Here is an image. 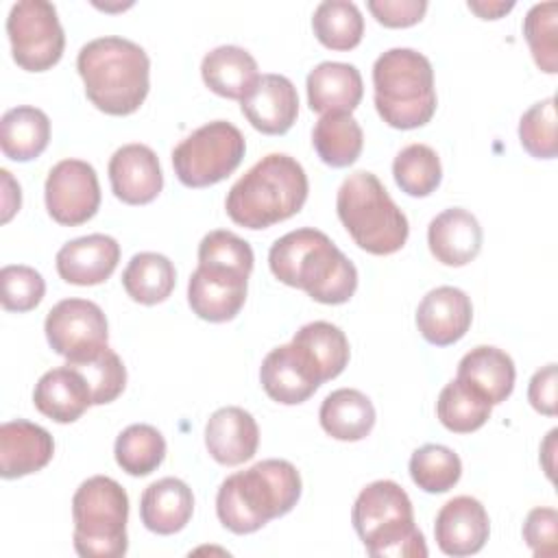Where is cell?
Instances as JSON below:
<instances>
[{"instance_id":"48","label":"cell","mask_w":558,"mask_h":558,"mask_svg":"<svg viewBox=\"0 0 558 558\" xmlns=\"http://www.w3.org/2000/svg\"><path fill=\"white\" fill-rule=\"evenodd\" d=\"M556 436H558V429H551L547 434V438L543 440L541 445V464L547 473L549 480H554V453H556Z\"/></svg>"},{"instance_id":"13","label":"cell","mask_w":558,"mask_h":558,"mask_svg":"<svg viewBox=\"0 0 558 558\" xmlns=\"http://www.w3.org/2000/svg\"><path fill=\"white\" fill-rule=\"evenodd\" d=\"M248 275L235 268L198 264L187 283V303L192 312L207 323H227L235 318L246 301Z\"/></svg>"},{"instance_id":"24","label":"cell","mask_w":558,"mask_h":558,"mask_svg":"<svg viewBox=\"0 0 558 558\" xmlns=\"http://www.w3.org/2000/svg\"><path fill=\"white\" fill-rule=\"evenodd\" d=\"M33 403L54 423H74L89 405H94L87 381L68 364L39 377L33 390Z\"/></svg>"},{"instance_id":"33","label":"cell","mask_w":558,"mask_h":558,"mask_svg":"<svg viewBox=\"0 0 558 558\" xmlns=\"http://www.w3.org/2000/svg\"><path fill=\"white\" fill-rule=\"evenodd\" d=\"M292 342L307 351V355L318 366L323 381L338 377L349 364V340L340 327L327 320H314L303 325L294 333Z\"/></svg>"},{"instance_id":"43","label":"cell","mask_w":558,"mask_h":558,"mask_svg":"<svg viewBox=\"0 0 558 558\" xmlns=\"http://www.w3.org/2000/svg\"><path fill=\"white\" fill-rule=\"evenodd\" d=\"M523 541L536 558L558 551V512L554 508H534L523 523Z\"/></svg>"},{"instance_id":"27","label":"cell","mask_w":558,"mask_h":558,"mask_svg":"<svg viewBox=\"0 0 558 558\" xmlns=\"http://www.w3.org/2000/svg\"><path fill=\"white\" fill-rule=\"evenodd\" d=\"M320 427L336 440L355 442L371 434L375 425L373 401L355 388H338L325 397L318 410Z\"/></svg>"},{"instance_id":"47","label":"cell","mask_w":558,"mask_h":558,"mask_svg":"<svg viewBox=\"0 0 558 558\" xmlns=\"http://www.w3.org/2000/svg\"><path fill=\"white\" fill-rule=\"evenodd\" d=\"M466 7L477 13L482 20H497L504 13L514 9V2H486V0H469Z\"/></svg>"},{"instance_id":"6","label":"cell","mask_w":558,"mask_h":558,"mask_svg":"<svg viewBox=\"0 0 558 558\" xmlns=\"http://www.w3.org/2000/svg\"><path fill=\"white\" fill-rule=\"evenodd\" d=\"M375 109L401 131L418 129L436 113L434 70L425 54L412 48H390L373 65Z\"/></svg>"},{"instance_id":"30","label":"cell","mask_w":558,"mask_h":558,"mask_svg":"<svg viewBox=\"0 0 558 558\" xmlns=\"http://www.w3.org/2000/svg\"><path fill=\"white\" fill-rule=\"evenodd\" d=\"M312 144L323 163L347 168L360 157L364 133L351 113H325L314 124Z\"/></svg>"},{"instance_id":"22","label":"cell","mask_w":558,"mask_h":558,"mask_svg":"<svg viewBox=\"0 0 558 558\" xmlns=\"http://www.w3.org/2000/svg\"><path fill=\"white\" fill-rule=\"evenodd\" d=\"M427 244L440 264L464 266L480 255L482 227L471 211L449 207L429 222Z\"/></svg>"},{"instance_id":"15","label":"cell","mask_w":558,"mask_h":558,"mask_svg":"<svg viewBox=\"0 0 558 558\" xmlns=\"http://www.w3.org/2000/svg\"><path fill=\"white\" fill-rule=\"evenodd\" d=\"M490 534L488 512L475 497L460 495L449 499L436 514V545L447 556L477 554Z\"/></svg>"},{"instance_id":"23","label":"cell","mask_w":558,"mask_h":558,"mask_svg":"<svg viewBox=\"0 0 558 558\" xmlns=\"http://www.w3.org/2000/svg\"><path fill=\"white\" fill-rule=\"evenodd\" d=\"M362 94V74L351 63L323 61L307 74V102L316 113H351Z\"/></svg>"},{"instance_id":"1","label":"cell","mask_w":558,"mask_h":558,"mask_svg":"<svg viewBox=\"0 0 558 558\" xmlns=\"http://www.w3.org/2000/svg\"><path fill=\"white\" fill-rule=\"evenodd\" d=\"M268 264L281 283L301 288L310 299L325 305L347 303L357 288L353 262L327 233L312 227L290 231L275 240Z\"/></svg>"},{"instance_id":"29","label":"cell","mask_w":558,"mask_h":558,"mask_svg":"<svg viewBox=\"0 0 558 558\" xmlns=\"http://www.w3.org/2000/svg\"><path fill=\"white\" fill-rule=\"evenodd\" d=\"M50 142L48 116L31 105L9 109L0 120V148L11 161L39 157Z\"/></svg>"},{"instance_id":"38","label":"cell","mask_w":558,"mask_h":558,"mask_svg":"<svg viewBox=\"0 0 558 558\" xmlns=\"http://www.w3.org/2000/svg\"><path fill=\"white\" fill-rule=\"evenodd\" d=\"M462 475L458 453L445 445H423L410 458V477L425 493H447Z\"/></svg>"},{"instance_id":"31","label":"cell","mask_w":558,"mask_h":558,"mask_svg":"<svg viewBox=\"0 0 558 558\" xmlns=\"http://www.w3.org/2000/svg\"><path fill=\"white\" fill-rule=\"evenodd\" d=\"M177 283L174 264L161 253H137L122 272L126 294L142 305H157L166 301Z\"/></svg>"},{"instance_id":"32","label":"cell","mask_w":558,"mask_h":558,"mask_svg":"<svg viewBox=\"0 0 558 558\" xmlns=\"http://www.w3.org/2000/svg\"><path fill=\"white\" fill-rule=\"evenodd\" d=\"M493 403L471 384L451 379L438 395V421L453 434H471L480 429L490 416Z\"/></svg>"},{"instance_id":"7","label":"cell","mask_w":558,"mask_h":558,"mask_svg":"<svg viewBox=\"0 0 558 558\" xmlns=\"http://www.w3.org/2000/svg\"><path fill=\"white\" fill-rule=\"evenodd\" d=\"M336 211L353 242L371 255H392L408 240L405 214L373 172L357 170L342 181Z\"/></svg>"},{"instance_id":"40","label":"cell","mask_w":558,"mask_h":558,"mask_svg":"<svg viewBox=\"0 0 558 558\" xmlns=\"http://www.w3.org/2000/svg\"><path fill=\"white\" fill-rule=\"evenodd\" d=\"M521 146L536 159H554L558 153L556 140V98L547 96L534 102L519 120Z\"/></svg>"},{"instance_id":"44","label":"cell","mask_w":558,"mask_h":558,"mask_svg":"<svg viewBox=\"0 0 558 558\" xmlns=\"http://www.w3.org/2000/svg\"><path fill=\"white\" fill-rule=\"evenodd\" d=\"M373 17L388 28H405L423 20L427 11L425 0H368Z\"/></svg>"},{"instance_id":"26","label":"cell","mask_w":558,"mask_h":558,"mask_svg":"<svg viewBox=\"0 0 558 558\" xmlns=\"http://www.w3.org/2000/svg\"><path fill=\"white\" fill-rule=\"evenodd\" d=\"M201 76L205 85L231 100H242L257 83V61L240 46H218L203 57Z\"/></svg>"},{"instance_id":"11","label":"cell","mask_w":558,"mask_h":558,"mask_svg":"<svg viewBox=\"0 0 558 558\" xmlns=\"http://www.w3.org/2000/svg\"><path fill=\"white\" fill-rule=\"evenodd\" d=\"M50 218L65 227H76L96 216L100 207V183L92 163L63 159L52 166L44 185Z\"/></svg>"},{"instance_id":"34","label":"cell","mask_w":558,"mask_h":558,"mask_svg":"<svg viewBox=\"0 0 558 558\" xmlns=\"http://www.w3.org/2000/svg\"><path fill=\"white\" fill-rule=\"evenodd\" d=\"M116 462L133 477L150 475L166 458V440L161 432L146 423L129 425L113 445Z\"/></svg>"},{"instance_id":"19","label":"cell","mask_w":558,"mask_h":558,"mask_svg":"<svg viewBox=\"0 0 558 558\" xmlns=\"http://www.w3.org/2000/svg\"><path fill=\"white\" fill-rule=\"evenodd\" d=\"M120 262V244L105 233H89L65 242L57 253V272L72 286L107 281Z\"/></svg>"},{"instance_id":"12","label":"cell","mask_w":558,"mask_h":558,"mask_svg":"<svg viewBox=\"0 0 558 558\" xmlns=\"http://www.w3.org/2000/svg\"><path fill=\"white\" fill-rule=\"evenodd\" d=\"M44 331L54 353L68 362L107 344L109 325L102 310L87 299H63L46 316Z\"/></svg>"},{"instance_id":"2","label":"cell","mask_w":558,"mask_h":558,"mask_svg":"<svg viewBox=\"0 0 558 558\" xmlns=\"http://www.w3.org/2000/svg\"><path fill=\"white\" fill-rule=\"evenodd\" d=\"M76 70L89 102L109 116L135 113L148 96L150 59L124 37L107 35L87 41L76 57Z\"/></svg>"},{"instance_id":"25","label":"cell","mask_w":558,"mask_h":558,"mask_svg":"<svg viewBox=\"0 0 558 558\" xmlns=\"http://www.w3.org/2000/svg\"><path fill=\"white\" fill-rule=\"evenodd\" d=\"M194 512L192 488L179 477H161L144 488L140 517L146 530L168 536L181 532Z\"/></svg>"},{"instance_id":"45","label":"cell","mask_w":558,"mask_h":558,"mask_svg":"<svg viewBox=\"0 0 558 558\" xmlns=\"http://www.w3.org/2000/svg\"><path fill=\"white\" fill-rule=\"evenodd\" d=\"M556 386H558L556 364H547L541 371H536L527 386L530 405L545 416H556V403H558Z\"/></svg>"},{"instance_id":"42","label":"cell","mask_w":558,"mask_h":558,"mask_svg":"<svg viewBox=\"0 0 558 558\" xmlns=\"http://www.w3.org/2000/svg\"><path fill=\"white\" fill-rule=\"evenodd\" d=\"M253 262L255 257H253L251 244L225 229L209 231L198 244V264L227 266V268H235L251 275Z\"/></svg>"},{"instance_id":"35","label":"cell","mask_w":558,"mask_h":558,"mask_svg":"<svg viewBox=\"0 0 558 558\" xmlns=\"http://www.w3.org/2000/svg\"><path fill=\"white\" fill-rule=\"evenodd\" d=\"M312 28L325 48L351 50L362 41L364 17L353 2L325 0L314 9Z\"/></svg>"},{"instance_id":"36","label":"cell","mask_w":558,"mask_h":558,"mask_svg":"<svg viewBox=\"0 0 558 558\" xmlns=\"http://www.w3.org/2000/svg\"><path fill=\"white\" fill-rule=\"evenodd\" d=\"M395 183L408 196H429L442 179V166L436 150L427 144H410L401 148L392 161Z\"/></svg>"},{"instance_id":"28","label":"cell","mask_w":558,"mask_h":558,"mask_svg":"<svg viewBox=\"0 0 558 558\" xmlns=\"http://www.w3.org/2000/svg\"><path fill=\"white\" fill-rule=\"evenodd\" d=\"M514 362L512 357L488 344L471 349L458 364V379L477 388L493 405L510 397L514 388Z\"/></svg>"},{"instance_id":"4","label":"cell","mask_w":558,"mask_h":558,"mask_svg":"<svg viewBox=\"0 0 558 558\" xmlns=\"http://www.w3.org/2000/svg\"><path fill=\"white\" fill-rule=\"evenodd\" d=\"M307 190L303 166L286 153H270L231 185L225 209L240 227L268 229L299 214Z\"/></svg>"},{"instance_id":"9","label":"cell","mask_w":558,"mask_h":558,"mask_svg":"<svg viewBox=\"0 0 558 558\" xmlns=\"http://www.w3.org/2000/svg\"><path fill=\"white\" fill-rule=\"evenodd\" d=\"M246 142L238 126L227 120H214L172 150V168L185 187H207L227 179L244 159Z\"/></svg>"},{"instance_id":"46","label":"cell","mask_w":558,"mask_h":558,"mask_svg":"<svg viewBox=\"0 0 558 558\" xmlns=\"http://www.w3.org/2000/svg\"><path fill=\"white\" fill-rule=\"evenodd\" d=\"M2 174V222H9L13 218V214L20 209L22 203V194H20V185L11 179L9 170H0Z\"/></svg>"},{"instance_id":"39","label":"cell","mask_w":558,"mask_h":558,"mask_svg":"<svg viewBox=\"0 0 558 558\" xmlns=\"http://www.w3.org/2000/svg\"><path fill=\"white\" fill-rule=\"evenodd\" d=\"M523 35L534 57V63L547 72H558V4H534L523 20Z\"/></svg>"},{"instance_id":"17","label":"cell","mask_w":558,"mask_h":558,"mask_svg":"<svg viewBox=\"0 0 558 558\" xmlns=\"http://www.w3.org/2000/svg\"><path fill=\"white\" fill-rule=\"evenodd\" d=\"M109 183L126 205H146L163 187L159 159L146 144H124L109 159Z\"/></svg>"},{"instance_id":"20","label":"cell","mask_w":558,"mask_h":558,"mask_svg":"<svg viewBox=\"0 0 558 558\" xmlns=\"http://www.w3.org/2000/svg\"><path fill=\"white\" fill-rule=\"evenodd\" d=\"M54 453V440L37 423L15 418L0 425V475L17 480L41 471Z\"/></svg>"},{"instance_id":"14","label":"cell","mask_w":558,"mask_h":558,"mask_svg":"<svg viewBox=\"0 0 558 558\" xmlns=\"http://www.w3.org/2000/svg\"><path fill=\"white\" fill-rule=\"evenodd\" d=\"M259 381L264 392L283 405H296L307 401L323 384L320 371L305 349L299 344H281L272 349L259 368Z\"/></svg>"},{"instance_id":"3","label":"cell","mask_w":558,"mask_h":558,"mask_svg":"<svg viewBox=\"0 0 558 558\" xmlns=\"http://www.w3.org/2000/svg\"><path fill=\"white\" fill-rule=\"evenodd\" d=\"M301 497V475L288 460H262L229 475L216 495V514L233 534H251L288 514Z\"/></svg>"},{"instance_id":"18","label":"cell","mask_w":558,"mask_h":558,"mask_svg":"<svg viewBox=\"0 0 558 558\" xmlns=\"http://www.w3.org/2000/svg\"><path fill=\"white\" fill-rule=\"evenodd\" d=\"M471 320V299L453 286H438L429 290L416 307V327L434 347H449L464 338Z\"/></svg>"},{"instance_id":"10","label":"cell","mask_w":558,"mask_h":558,"mask_svg":"<svg viewBox=\"0 0 558 558\" xmlns=\"http://www.w3.org/2000/svg\"><path fill=\"white\" fill-rule=\"evenodd\" d=\"M7 35L13 61L26 72H46L59 63L65 35L54 4L46 0H20L7 17Z\"/></svg>"},{"instance_id":"37","label":"cell","mask_w":558,"mask_h":558,"mask_svg":"<svg viewBox=\"0 0 558 558\" xmlns=\"http://www.w3.org/2000/svg\"><path fill=\"white\" fill-rule=\"evenodd\" d=\"M68 366L83 375V379L89 386L94 405H105L116 401L126 386V368L120 355L107 344L78 360H70Z\"/></svg>"},{"instance_id":"41","label":"cell","mask_w":558,"mask_h":558,"mask_svg":"<svg viewBox=\"0 0 558 558\" xmlns=\"http://www.w3.org/2000/svg\"><path fill=\"white\" fill-rule=\"evenodd\" d=\"M2 283V307L7 312H31L35 310L46 292L44 277L24 264H11L0 270Z\"/></svg>"},{"instance_id":"8","label":"cell","mask_w":558,"mask_h":558,"mask_svg":"<svg viewBox=\"0 0 558 558\" xmlns=\"http://www.w3.org/2000/svg\"><path fill=\"white\" fill-rule=\"evenodd\" d=\"M74 549L83 558H120L129 549V495L107 475L87 477L72 497Z\"/></svg>"},{"instance_id":"16","label":"cell","mask_w":558,"mask_h":558,"mask_svg":"<svg viewBox=\"0 0 558 558\" xmlns=\"http://www.w3.org/2000/svg\"><path fill=\"white\" fill-rule=\"evenodd\" d=\"M244 118L266 135H283L299 116V94L283 74H259L251 92L240 100Z\"/></svg>"},{"instance_id":"21","label":"cell","mask_w":558,"mask_h":558,"mask_svg":"<svg viewBox=\"0 0 558 558\" xmlns=\"http://www.w3.org/2000/svg\"><path fill=\"white\" fill-rule=\"evenodd\" d=\"M257 445L259 427L253 414L244 408H220L205 425V447L218 464L238 466L255 456Z\"/></svg>"},{"instance_id":"5","label":"cell","mask_w":558,"mask_h":558,"mask_svg":"<svg viewBox=\"0 0 558 558\" xmlns=\"http://www.w3.org/2000/svg\"><path fill=\"white\" fill-rule=\"evenodd\" d=\"M353 527L373 558H425L427 545L414 523L408 493L392 480L364 486L351 510Z\"/></svg>"}]
</instances>
